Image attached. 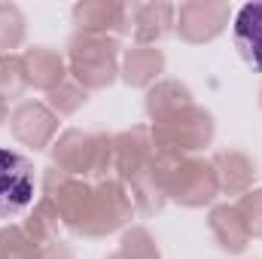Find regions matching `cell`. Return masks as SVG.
<instances>
[{"label": "cell", "instance_id": "obj_1", "mask_svg": "<svg viewBox=\"0 0 262 259\" xmlns=\"http://www.w3.org/2000/svg\"><path fill=\"white\" fill-rule=\"evenodd\" d=\"M43 195L58 207L61 226L79 238H107L125 229L134 217V204L116 177L82 180L49 165L43 174Z\"/></svg>", "mask_w": 262, "mask_h": 259}, {"label": "cell", "instance_id": "obj_2", "mask_svg": "<svg viewBox=\"0 0 262 259\" xmlns=\"http://www.w3.org/2000/svg\"><path fill=\"white\" fill-rule=\"evenodd\" d=\"M113 171L116 180L125 186L137 213L152 217L159 213L165 198V156L156 149L149 125H134L128 131L113 134Z\"/></svg>", "mask_w": 262, "mask_h": 259}, {"label": "cell", "instance_id": "obj_3", "mask_svg": "<svg viewBox=\"0 0 262 259\" xmlns=\"http://www.w3.org/2000/svg\"><path fill=\"white\" fill-rule=\"evenodd\" d=\"M49 149H52V168L70 177L104 180L113 171V134L107 131L67 128Z\"/></svg>", "mask_w": 262, "mask_h": 259}, {"label": "cell", "instance_id": "obj_4", "mask_svg": "<svg viewBox=\"0 0 262 259\" xmlns=\"http://www.w3.org/2000/svg\"><path fill=\"white\" fill-rule=\"evenodd\" d=\"M122 43L119 37H98V34H73L67 40V73L85 92H98L116 82L122 67Z\"/></svg>", "mask_w": 262, "mask_h": 259}, {"label": "cell", "instance_id": "obj_5", "mask_svg": "<svg viewBox=\"0 0 262 259\" xmlns=\"http://www.w3.org/2000/svg\"><path fill=\"white\" fill-rule=\"evenodd\" d=\"M165 156V198L180 207H207L220 195V180L210 159L198 156Z\"/></svg>", "mask_w": 262, "mask_h": 259}, {"label": "cell", "instance_id": "obj_6", "mask_svg": "<svg viewBox=\"0 0 262 259\" xmlns=\"http://www.w3.org/2000/svg\"><path fill=\"white\" fill-rule=\"evenodd\" d=\"M149 134H152V143H156L159 153L195 156L198 149L213 143L216 122H213L210 110H204L198 104H189V107L177 110L174 116H168L162 122H149Z\"/></svg>", "mask_w": 262, "mask_h": 259}, {"label": "cell", "instance_id": "obj_7", "mask_svg": "<svg viewBox=\"0 0 262 259\" xmlns=\"http://www.w3.org/2000/svg\"><path fill=\"white\" fill-rule=\"evenodd\" d=\"M34 165L28 156L0 146V220H12L34 207Z\"/></svg>", "mask_w": 262, "mask_h": 259}, {"label": "cell", "instance_id": "obj_8", "mask_svg": "<svg viewBox=\"0 0 262 259\" xmlns=\"http://www.w3.org/2000/svg\"><path fill=\"white\" fill-rule=\"evenodd\" d=\"M232 6L223 0H189L177 6V18H174V31L180 34V40L204 46L213 43L232 21Z\"/></svg>", "mask_w": 262, "mask_h": 259}, {"label": "cell", "instance_id": "obj_9", "mask_svg": "<svg viewBox=\"0 0 262 259\" xmlns=\"http://www.w3.org/2000/svg\"><path fill=\"white\" fill-rule=\"evenodd\" d=\"M9 131L21 146L46 149V146H52V140L58 134V116L43 101H21L9 113Z\"/></svg>", "mask_w": 262, "mask_h": 259}, {"label": "cell", "instance_id": "obj_10", "mask_svg": "<svg viewBox=\"0 0 262 259\" xmlns=\"http://www.w3.org/2000/svg\"><path fill=\"white\" fill-rule=\"evenodd\" d=\"M70 18L79 34H98V37L128 34V3L122 0H82L70 9Z\"/></svg>", "mask_w": 262, "mask_h": 259}, {"label": "cell", "instance_id": "obj_11", "mask_svg": "<svg viewBox=\"0 0 262 259\" xmlns=\"http://www.w3.org/2000/svg\"><path fill=\"white\" fill-rule=\"evenodd\" d=\"M177 6L171 3H128V34L134 46H156L174 34Z\"/></svg>", "mask_w": 262, "mask_h": 259}, {"label": "cell", "instance_id": "obj_12", "mask_svg": "<svg viewBox=\"0 0 262 259\" xmlns=\"http://www.w3.org/2000/svg\"><path fill=\"white\" fill-rule=\"evenodd\" d=\"M232 40L238 55L256 73H262V0L244 3L232 15Z\"/></svg>", "mask_w": 262, "mask_h": 259}, {"label": "cell", "instance_id": "obj_13", "mask_svg": "<svg viewBox=\"0 0 262 259\" xmlns=\"http://www.w3.org/2000/svg\"><path fill=\"white\" fill-rule=\"evenodd\" d=\"M210 165L216 171V180H220V192L223 195H241L253 189V180H256V162L241 153V149H220L210 156Z\"/></svg>", "mask_w": 262, "mask_h": 259}, {"label": "cell", "instance_id": "obj_14", "mask_svg": "<svg viewBox=\"0 0 262 259\" xmlns=\"http://www.w3.org/2000/svg\"><path fill=\"white\" fill-rule=\"evenodd\" d=\"M207 229H210L213 241L220 244V250H226L229 256L244 253L247 244L253 241L235 204H213L210 213H207Z\"/></svg>", "mask_w": 262, "mask_h": 259}, {"label": "cell", "instance_id": "obj_15", "mask_svg": "<svg viewBox=\"0 0 262 259\" xmlns=\"http://www.w3.org/2000/svg\"><path fill=\"white\" fill-rule=\"evenodd\" d=\"M165 73V52L156 46H131L122 52L119 76L131 89H152Z\"/></svg>", "mask_w": 262, "mask_h": 259}, {"label": "cell", "instance_id": "obj_16", "mask_svg": "<svg viewBox=\"0 0 262 259\" xmlns=\"http://www.w3.org/2000/svg\"><path fill=\"white\" fill-rule=\"evenodd\" d=\"M25 61V70H28V82L40 92H52L58 89L67 79V58L58 52V49H49V46H31L25 49L21 55Z\"/></svg>", "mask_w": 262, "mask_h": 259}, {"label": "cell", "instance_id": "obj_17", "mask_svg": "<svg viewBox=\"0 0 262 259\" xmlns=\"http://www.w3.org/2000/svg\"><path fill=\"white\" fill-rule=\"evenodd\" d=\"M195 104L192 101V89L180 79H159L152 89H146V101H143V110L149 116V122H162L168 116H174L177 110Z\"/></svg>", "mask_w": 262, "mask_h": 259}, {"label": "cell", "instance_id": "obj_18", "mask_svg": "<svg viewBox=\"0 0 262 259\" xmlns=\"http://www.w3.org/2000/svg\"><path fill=\"white\" fill-rule=\"evenodd\" d=\"M21 229H25V235H28L37 247H46V244L58 241V229H61L58 207H55V204L43 195V198H40V201L28 210V217H25Z\"/></svg>", "mask_w": 262, "mask_h": 259}, {"label": "cell", "instance_id": "obj_19", "mask_svg": "<svg viewBox=\"0 0 262 259\" xmlns=\"http://www.w3.org/2000/svg\"><path fill=\"white\" fill-rule=\"evenodd\" d=\"M107 259H162V253L146 226H131L119 238V250H113Z\"/></svg>", "mask_w": 262, "mask_h": 259}, {"label": "cell", "instance_id": "obj_20", "mask_svg": "<svg viewBox=\"0 0 262 259\" xmlns=\"http://www.w3.org/2000/svg\"><path fill=\"white\" fill-rule=\"evenodd\" d=\"M31 89L21 55H0V101H18Z\"/></svg>", "mask_w": 262, "mask_h": 259}, {"label": "cell", "instance_id": "obj_21", "mask_svg": "<svg viewBox=\"0 0 262 259\" xmlns=\"http://www.w3.org/2000/svg\"><path fill=\"white\" fill-rule=\"evenodd\" d=\"M28 34V18L15 3H0V52L12 55V49H18L25 43Z\"/></svg>", "mask_w": 262, "mask_h": 259}, {"label": "cell", "instance_id": "obj_22", "mask_svg": "<svg viewBox=\"0 0 262 259\" xmlns=\"http://www.w3.org/2000/svg\"><path fill=\"white\" fill-rule=\"evenodd\" d=\"M89 101V92L79 85V82H73V79H64L58 89H52L49 92V101H46V107L61 119V116H70V113H76L82 104Z\"/></svg>", "mask_w": 262, "mask_h": 259}, {"label": "cell", "instance_id": "obj_23", "mask_svg": "<svg viewBox=\"0 0 262 259\" xmlns=\"http://www.w3.org/2000/svg\"><path fill=\"white\" fill-rule=\"evenodd\" d=\"M0 259H40V247L25 235L21 226L0 229Z\"/></svg>", "mask_w": 262, "mask_h": 259}, {"label": "cell", "instance_id": "obj_24", "mask_svg": "<svg viewBox=\"0 0 262 259\" xmlns=\"http://www.w3.org/2000/svg\"><path fill=\"white\" fill-rule=\"evenodd\" d=\"M235 207H238V213H241V220H244L250 238H262V189L244 192L235 201Z\"/></svg>", "mask_w": 262, "mask_h": 259}, {"label": "cell", "instance_id": "obj_25", "mask_svg": "<svg viewBox=\"0 0 262 259\" xmlns=\"http://www.w3.org/2000/svg\"><path fill=\"white\" fill-rule=\"evenodd\" d=\"M40 259H76V256H73L70 244H64V241L58 238V241H52V244L40 247Z\"/></svg>", "mask_w": 262, "mask_h": 259}, {"label": "cell", "instance_id": "obj_26", "mask_svg": "<svg viewBox=\"0 0 262 259\" xmlns=\"http://www.w3.org/2000/svg\"><path fill=\"white\" fill-rule=\"evenodd\" d=\"M9 119V107H6V101H0V125Z\"/></svg>", "mask_w": 262, "mask_h": 259}, {"label": "cell", "instance_id": "obj_27", "mask_svg": "<svg viewBox=\"0 0 262 259\" xmlns=\"http://www.w3.org/2000/svg\"><path fill=\"white\" fill-rule=\"evenodd\" d=\"M259 104H262V89H259Z\"/></svg>", "mask_w": 262, "mask_h": 259}]
</instances>
